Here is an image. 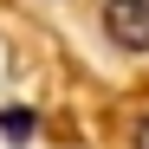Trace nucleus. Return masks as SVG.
Returning a JSON list of instances; mask_svg holds the SVG:
<instances>
[{
  "instance_id": "nucleus-2",
  "label": "nucleus",
  "mask_w": 149,
  "mask_h": 149,
  "mask_svg": "<svg viewBox=\"0 0 149 149\" xmlns=\"http://www.w3.org/2000/svg\"><path fill=\"white\" fill-rule=\"evenodd\" d=\"M0 130H7V143H26V136L39 130V117H33V110H0Z\"/></svg>"
},
{
  "instance_id": "nucleus-1",
  "label": "nucleus",
  "mask_w": 149,
  "mask_h": 149,
  "mask_svg": "<svg viewBox=\"0 0 149 149\" xmlns=\"http://www.w3.org/2000/svg\"><path fill=\"white\" fill-rule=\"evenodd\" d=\"M104 33L123 52H149V0H104Z\"/></svg>"
},
{
  "instance_id": "nucleus-3",
  "label": "nucleus",
  "mask_w": 149,
  "mask_h": 149,
  "mask_svg": "<svg viewBox=\"0 0 149 149\" xmlns=\"http://www.w3.org/2000/svg\"><path fill=\"white\" fill-rule=\"evenodd\" d=\"M136 149H149V117H143V123H136Z\"/></svg>"
}]
</instances>
